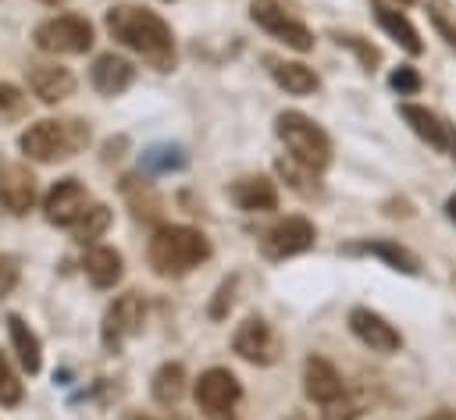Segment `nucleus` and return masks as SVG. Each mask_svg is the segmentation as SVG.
<instances>
[{
	"instance_id": "1",
	"label": "nucleus",
	"mask_w": 456,
	"mask_h": 420,
	"mask_svg": "<svg viewBox=\"0 0 456 420\" xmlns=\"http://www.w3.org/2000/svg\"><path fill=\"white\" fill-rule=\"evenodd\" d=\"M107 32L125 50H132L135 57H142L146 64H153L160 71H167L175 64L171 28L150 7H139V4H118V7H110L107 11Z\"/></svg>"
},
{
	"instance_id": "2",
	"label": "nucleus",
	"mask_w": 456,
	"mask_h": 420,
	"mask_svg": "<svg viewBox=\"0 0 456 420\" xmlns=\"http://www.w3.org/2000/svg\"><path fill=\"white\" fill-rule=\"evenodd\" d=\"M146 256L160 278H182L210 256V242L203 231H196L189 224H164L153 231Z\"/></svg>"
},
{
	"instance_id": "3",
	"label": "nucleus",
	"mask_w": 456,
	"mask_h": 420,
	"mask_svg": "<svg viewBox=\"0 0 456 420\" xmlns=\"http://www.w3.org/2000/svg\"><path fill=\"white\" fill-rule=\"evenodd\" d=\"M18 146L28 160H39V164L68 160L89 146V125L78 117H46V121L28 125L18 139Z\"/></svg>"
},
{
	"instance_id": "4",
	"label": "nucleus",
	"mask_w": 456,
	"mask_h": 420,
	"mask_svg": "<svg viewBox=\"0 0 456 420\" xmlns=\"http://www.w3.org/2000/svg\"><path fill=\"white\" fill-rule=\"evenodd\" d=\"M278 135H281L289 157L299 160L303 167L324 171V167L331 164V139H328V132H324L317 121H310L306 114H299V110L278 114Z\"/></svg>"
},
{
	"instance_id": "5",
	"label": "nucleus",
	"mask_w": 456,
	"mask_h": 420,
	"mask_svg": "<svg viewBox=\"0 0 456 420\" xmlns=\"http://www.w3.org/2000/svg\"><path fill=\"white\" fill-rule=\"evenodd\" d=\"M32 39L46 53H86L93 46V25L82 14H53L36 25Z\"/></svg>"
},
{
	"instance_id": "6",
	"label": "nucleus",
	"mask_w": 456,
	"mask_h": 420,
	"mask_svg": "<svg viewBox=\"0 0 456 420\" xmlns=\"http://www.w3.org/2000/svg\"><path fill=\"white\" fill-rule=\"evenodd\" d=\"M239 399H242V384H239V377L232 370L210 367V370L200 374V381H196V402H200V409L210 420H232V409H235Z\"/></svg>"
},
{
	"instance_id": "7",
	"label": "nucleus",
	"mask_w": 456,
	"mask_h": 420,
	"mask_svg": "<svg viewBox=\"0 0 456 420\" xmlns=\"http://www.w3.org/2000/svg\"><path fill=\"white\" fill-rule=\"evenodd\" d=\"M142 320H146V306L135 292H125L110 303V310L103 313V327H100V338H103V349L107 352H118L128 338H135L142 331Z\"/></svg>"
},
{
	"instance_id": "8",
	"label": "nucleus",
	"mask_w": 456,
	"mask_h": 420,
	"mask_svg": "<svg viewBox=\"0 0 456 420\" xmlns=\"http://www.w3.org/2000/svg\"><path fill=\"white\" fill-rule=\"evenodd\" d=\"M310 246H314V224L306 217H285L274 228H267L260 238V253L267 260H289L306 253Z\"/></svg>"
},
{
	"instance_id": "9",
	"label": "nucleus",
	"mask_w": 456,
	"mask_h": 420,
	"mask_svg": "<svg viewBox=\"0 0 456 420\" xmlns=\"http://www.w3.org/2000/svg\"><path fill=\"white\" fill-rule=\"evenodd\" d=\"M249 14H253V21H256L264 32H271V36L281 39L285 46H292V50H299V53L314 46L310 28L299 25L296 18H289L278 0H253V4H249Z\"/></svg>"
},
{
	"instance_id": "10",
	"label": "nucleus",
	"mask_w": 456,
	"mask_h": 420,
	"mask_svg": "<svg viewBox=\"0 0 456 420\" xmlns=\"http://www.w3.org/2000/svg\"><path fill=\"white\" fill-rule=\"evenodd\" d=\"M89 210V192L78 178H61L53 182V189L46 192L43 199V214L50 224H61V228H71L82 214Z\"/></svg>"
},
{
	"instance_id": "11",
	"label": "nucleus",
	"mask_w": 456,
	"mask_h": 420,
	"mask_svg": "<svg viewBox=\"0 0 456 420\" xmlns=\"http://www.w3.org/2000/svg\"><path fill=\"white\" fill-rule=\"evenodd\" d=\"M349 331L370 349V352H399V345H403V335L381 317V313H374V310H367V306H353L349 310Z\"/></svg>"
},
{
	"instance_id": "12",
	"label": "nucleus",
	"mask_w": 456,
	"mask_h": 420,
	"mask_svg": "<svg viewBox=\"0 0 456 420\" xmlns=\"http://www.w3.org/2000/svg\"><path fill=\"white\" fill-rule=\"evenodd\" d=\"M232 345H235V352H239L242 359H249V363H256V367H267V363L278 359V335H274L271 324L260 320V317L242 320L239 331H235V338H232Z\"/></svg>"
},
{
	"instance_id": "13",
	"label": "nucleus",
	"mask_w": 456,
	"mask_h": 420,
	"mask_svg": "<svg viewBox=\"0 0 456 420\" xmlns=\"http://www.w3.org/2000/svg\"><path fill=\"white\" fill-rule=\"evenodd\" d=\"M36 203V178L21 160H0V206L7 214H25Z\"/></svg>"
},
{
	"instance_id": "14",
	"label": "nucleus",
	"mask_w": 456,
	"mask_h": 420,
	"mask_svg": "<svg viewBox=\"0 0 456 420\" xmlns=\"http://www.w3.org/2000/svg\"><path fill=\"white\" fill-rule=\"evenodd\" d=\"M25 78H28L32 96H39L43 103H61L75 93V75L61 64H28Z\"/></svg>"
},
{
	"instance_id": "15",
	"label": "nucleus",
	"mask_w": 456,
	"mask_h": 420,
	"mask_svg": "<svg viewBox=\"0 0 456 420\" xmlns=\"http://www.w3.org/2000/svg\"><path fill=\"white\" fill-rule=\"evenodd\" d=\"M370 14H374V21L381 25V32L388 36V39H395L406 53H420L424 50V43H420V32L413 28V21L399 11V7H392V4H385V0H370Z\"/></svg>"
},
{
	"instance_id": "16",
	"label": "nucleus",
	"mask_w": 456,
	"mask_h": 420,
	"mask_svg": "<svg viewBox=\"0 0 456 420\" xmlns=\"http://www.w3.org/2000/svg\"><path fill=\"white\" fill-rule=\"evenodd\" d=\"M228 196H232V203H235L239 210H246V214H264V210H274V206H278V189H274V182L264 178V174H246V178L232 182Z\"/></svg>"
},
{
	"instance_id": "17",
	"label": "nucleus",
	"mask_w": 456,
	"mask_h": 420,
	"mask_svg": "<svg viewBox=\"0 0 456 420\" xmlns=\"http://www.w3.org/2000/svg\"><path fill=\"white\" fill-rule=\"evenodd\" d=\"M346 253L349 256H378V260H385L388 267H395V271H403V274H417L420 271V260H417V253H410L406 246H399V242H392V238H360V242H349L346 246Z\"/></svg>"
},
{
	"instance_id": "18",
	"label": "nucleus",
	"mask_w": 456,
	"mask_h": 420,
	"mask_svg": "<svg viewBox=\"0 0 456 420\" xmlns=\"http://www.w3.org/2000/svg\"><path fill=\"white\" fill-rule=\"evenodd\" d=\"M89 78H93V89H96V93L118 96V93H125V89L132 85L135 68H132L125 57H118V53H100V57L93 61Z\"/></svg>"
},
{
	"instance_id": "19",
	"label": "nucleus",
	"mask_w": 456,
	"mask_h": 420,
	"mask_svg": "<svg viewBox=\"0 0 456 420\" xmlns=\"http://www.w3.org/2000/svg\"><path fill=\"white\" fill-rule=\"evenodd\" d=\"M303 392H306V399H314V402L324 406V402H331V399L342 395V377H338V370L328 359L310 356L303 363Z\"/></svg>"
},
{
	"instance_id": "20",
	"label": "nucleus",
	"mask_w": 456,
	"mask_h": 420,
	"mask_svg": "<svg viewBox=\"0 0 456 420\" xmlns=\"http://www.w3.org/2000/svg\"><path fill=\"white\" fill-rule=\"evenodd\" d=\"M399 114H403V121L413 128V135L424 139L431 149H449V125H445L435 110H428V107H420V103H403Z\"/></svg>"
},
{
	"instance_id": "21",
	"label": "nucleus",
	"mask_w": 456,
	"mask_h": 420,
	"mask_svg": "<svg viewBox=\"0 0 456 420\" xmlns=\"http://www.w3.org/2000/svg\"><path fill=\"white\" fill-rule=\"evenodd\" d=\"M82 267H86V278L96 288H110V285L121 281V253L110 249V246H89L86 256H82Z\"/></svg>"
},
{
	"instance_id": "22",
	"label": "nucleus",
	"mask_w": 456,
	"mask_h": 420,
	"mask_svg": "<svg viewBox=\"0 0 456 420\" xmlns=\"http://www.w3.org/2000/svg\"><path fill=\"white\" fill-rule=\"evenodd\" d=\"M7 335H11V345H14V352H18L21 370H25V374H39V367H43L39 338L28 331V324H25L18 313H11V317H7Z\"/></svg>"
},
{
	"instance_id": "23",
	"label": "nucleus",
	"mask_w": 456,
	"mask_h": 420,
	"mask_svg": "<svg viewBox=\"0 0 456 420\" xmlns=\"http://www.w3.org/2000/svg\"><path fill=\"white\" fill-rule=\"evenodd\" d=\"M271 75H274V82H278L285 93H292V96H306V93L317 89L314 68H306V64H299V61H278V64L271 68Z\"/></svg>"
},
{
	"instance_id": "24",
	"label": "nucleus",
	"mask_w": 456,
	"mask_h": 420,
	"mask_svg": "<svg viewBox=\"0 0 456 420\" xmlns=\"http://www.w3.org/2000/svg\"><path fill=\"white\" fill-rule=\"evenodd\" d=\"M185 392V367L182 363H164L153 374V402L160 406H175Z\"/></svg>"
},
{
	"instance_id": "25",
	"label": "nucleus",
	"mask_w": 456,
	"mask_h": 420,
	"mask_svg": "<svg viewBox=\"0 0 456 420\" xmlns=\"http://www.w3.org/2000/svg\"><path fill=\"white\" fill-rule=\"evenodd\" d=\"M107 228H110V210L103 203H89V210L71 224V231H75L78 242H96Z\"/></svg>"
},
{
	"instance_id": "26",
	"label": "nucleus",
	"mask_w": 456,
	"mask_h": 420,
	"mask_svg": "<svg viewBox=\"0 0 456 420\" xmlns=\"http://www.w3.org/2000/svg\"><path fill=\"white\" fill-rule=\"evenodd\" d=\"M28 114V96L11 85V82H0V125H11V121H21Z\"/></svg>"
},
{
	"instance_id": "27",
	"label": "nucleus",
	"mask_w": 456,
	"mask_h": 420,
	"mask_svg": "<svg viewBox=\"0 0 456 420\" xmlns=\"http://www.w3.org/2000/svg\"><path fill=\"white\" fill-rule=\"evenodd\" d=\"M142 167L146 171H175V167H185V153L178 146H153L142 153Z\"/></svg>"
},
{
	"instance_id": "28",
	"label": "nucleus",
	"mask_w": 456,
	"mask_h": 420,
	"mask_svg": "<svg viewBox=\"0 0 456 420\" xmlns=\"http://www.w3.org/2000/svg\"><path fill=\"white\" fill-rule=\"evenodd\" d=\"M21 381H18V374H14V367H11V359L0 352V406H18L21 402Z\"/></svg>"
},
{
	"instance_id": "29",
	"label": "nucleus",
	"mask_w": 456,
	"mask_h": 420,
	"mask_svg": "<svg viewBox=\"0 0 456 420\" xmlns=\"http://www.w3.org/2000/svg\"><path fill=\"white\" fill-rule=\"evenodd\" d=\"M278 174H281L296 192H314V185H306V182L314 178V171L303 167L299 160H292V157H289V160H278Z\"/></svg>"
},
{
	"instance_id": "30",
	"label": "nucleus",
	"mask_w": 456,
	"mask_h": 420,
	"mask_svg": "<svg viewBox=\"0 0 456 420\" xmlns=\"http://www.w3.org/2000/svg\"><path fill=\"white\" fill-rule=\"evenodd\" d=\"M356 402L342 392L338 399H331V402H324V409H321V420H356Z\"/></svg>"
},
{
	"instance_id": "31",
	"label": "nucleus",
	"mask_w": 456,
	"mask_h": 420,
	"mask_svg": "<svg viewBox=\"0 0 456 420\" xmlns=\"http://www.w3.org/2000/svg\"><path fill=\"white\" fill-rule=\"evenodd\" d=\"M388 82H392V89H395L399 96H413V93L420 89V75H417L413 68H395Z\"/></svg>"
},
{
	"instance_id": "32",
	"label": "nucleus",
	"mask_w": 456,
	"mask_h": 420,
	"mask_svg": "<svg viewBox=\"0 0 456 420\" xmlns=\"http://www.w3.org/2000/svg\"><path fill=\"white\" fill-rule=\"evenodd\" d=\"M14 281H18V260L0 253V295H7L14 288Z\"/></svg>"
},
{
	"instance_id": "33",
	"label": "nucleus",
	"mask_w": 456,
	"mask_h": 420,
	"mask_svg": "<svg viewBox=\"0 0 456 420\" xmlns=\"http://www.w3.org/2000/svg\"><path fill=\"white\" fill-rule=\"evenodd\" d=\"M338 43H342V46H353V50L360 53V61H363V68H370V64H378V50H374V46H367V43H360V36H338Z\"/></svg>"
},
{
	"instance_id": "34",
	"label": "nucleus",
	"mask_w": 456,
	"mask_h": 420,
	"mask_svg": "<svg viewBox=\"0 0 456 420\" xmlns=\"http://www.w3.org/2000/svg\"><path fill=\"white\" fill-rule=\"evenodd\" d=\"M431 21H435V28H438V32L445 36V43H449V46L456 50V28H452V25L445 21V14H442L438 7H431Z\"/></svg>"
},
{
	"instance_id": "35",
	"label": "nucleus",
	"mask_w": 456,
	"mask_h": 420,
	"mask_svg": "<svg viewBox=\"0 0 456 420\" xmlns=\"http://www.w3.org/2000/svg\"><path fill=\"white\" fill-rule=\"evenodd\" d=\"M224 306H232V281H224V285L217 288V299H214V306H210V317H224Z\"/></svg>"
},
{
	"instance_id": "36",
	"label": "nucleus",
	"mask_w": 456,
	"mask_h": 420,
	"mask_svg": "<svg viewBox=\"0 0 456 420\" xmlns=\"http://www.w3.org/2000/svg\"><path fill=\"white\" fill-rule=\"evenodd\" d=\"M420 420H456V409H435V413H428Z\"/></svg>"
},
{
	"instance_id": "37",
	"label": "nucleus",
	"mask_w": 456,
	"mask_h": 420,
	"mask_svg": "<svg viewBox=\"0 0 456 420\" xmlns=\"http://www.w3.org/2000/svg\"><path fill=\"white\" fill-rule=\"evenodd\" d=\"M449 153H452V160H456V128H449Z\"/></svg>"
},
{
	"instance_id": "38",
	"label": "nucleus",
	"mask_w": 456,
	"mask_h": 420,
	"mask_svg": "<svg viewBox=\"0 0 456 420\" xmlns=\"http://www.w3.org/2000/svg\"><path fill=\"white\" fill-rule=\"evenodd\" d=\"M449 217H452V221H456V192H452V196H449Z\"/></svg>"
},
{
	"instance_id": "39",
	"label": "nucleus",
	"mask_w": 456,
	"mask_h": 420,
	"mask_svg": "<svg viewBox=\"0 0 456 420\" xmlns=\"http://www.w3.org/2000/svg\"><path fill=\"white\" fill-rule=\"evenodd\" d=\"M125 420H153V416H142V413H132V416H125Z\"/></svg>"
},
{
	"instance_id": "40",
	"label": "nucleus",
	"mask_w": 456,
	"mask_h": 420,
	"mask_svg": "<svg viewBox=\"0 0 456 420\" xmlns=\"http://www.w3.org/2000/svg\"><path fill=\"white\" fill-rule=\"evenodd\" d=\"M399 4H413V0H399Z\"/></svg>"
}]
</instances>
